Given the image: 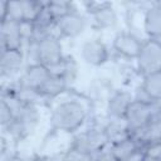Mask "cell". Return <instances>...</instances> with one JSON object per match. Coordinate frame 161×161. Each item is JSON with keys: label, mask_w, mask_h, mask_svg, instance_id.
<instances>
[{"label": "cell", "mask_w": 161, "mask_h": 161, "mask_svg": "<svg viewBox=\"0 0 161 161\" xmlns=\"http://www.w3.org/2000/svg\"><path fill=\"white\" fill-rule=\"evenodd\" d=\"M48 108L49 131L72 136L80 131L94 114V104L86 93L73 88L49 101Z\"/></svg>", "instance_id": "obj_1"}, {"label": "cell", "mask_w": 161, "mask_h": 161, "mask_svg": "<svg viewBox=\"0 0 161 161\" xmlns=\"http://www.w3.org/2000/svg\"><path fill=\"white\" fill-rule=\"evenodd\" d=\"M25 54L28 64L39 63L52 72L57 70L67 57L63 39L57 33L47 34L31 43L25 49Z\"/></svg>", "instance_id": "obj_2"}, {"label": "cell", "mask_w": 161, "mask_h": 161, "mask_svg": "<svg viewBox=\"0 0 161 161\" xmlns=\"http://www.w3.org/2000/svg\"><path fill=\"white\" fill-rule=\"evenodd\" d=\"M104 122H106L104 113L99 116L94 112L89 122L80 131L70 136L69 146L91 155H96L97 152L108 147L109 142L103 128Z\"/></svg>", "instance_id": "obj_3"}, {"label": "cell", "mask_w": 161, "mask_h": 161, "mask_svg": "<svg viewBox=\"0 0 161 161\" xmlns=\"http://www.w3.org/2000/svg\"><path fill=\"white\" fill-rule=\"evenodd\" d=\"M143 40V36H140L128 29H121L114 33L111 42V49L118 59L135 63L141 52Z\"/></svg>", "instance_id": "obj_4"}, {"label": "cell", "mask_w": 161, "mask_h": 161, "mask_svg": "<svg viewBox=\"0 0 161 161\" xmlns=\"http://www.w3.org/2000/svg\"><path fill=\"white\" fill-rule=\"evenodd\" d=\"M79 57L82 62L93 68H102L109 63L112 52L101 36L84 39L79 45Z\"/></svg>", "instance_id": "obj_5"}, {"label": "cell", "mask_w": 161, "mask_h": 161, "mask_svg": "<svg viewBox=\"0 0 161 161\" xmlns=\"http://www.w3.org/2000/svg\"><path fill=\"white\" fill-rule=\"evenodd\" d=\"M26 63V54L21 49H1L0 57V77L1 84L15 83L24 72Z\"/></svg>", "instance_id": "obj_6"}, {"label": "cell", "mask_w": 161, "mask_h": 161, "mask_svg": "<svg viewBox=\"0 0 161 161\" xmlns=\"http://www.w3.org/2000/svg\"><path fill=\"white\" fill-rule=\"evenodd\" d=\"M135 65L141 78L161 72V40L145 39Z\"/></svg>", "instance_id": "obj_7"}, {"label": "cell", "mask_w": 161, "mask_h": 161, "mask_svg": "<svg viewBox=\"0 0 161 161\" xmlns=\"http://www.w3.org/2000/svg\"><path fill=\"white\" fill-rule=\"evenodd\" d=\"M160 107H161V103H153V102L135 97V99L130 104L125 116V119L131 130V135L132 132L140 130L141 127L151 122L155 118Z\"/></svg>", "instance_id": "obj_8"}, {"label": "cell", "mask_w": 161, "mask_h": 161, "mask_svg": "<svg viewBox=\"0 0 161 161\" xmlns=\"http://www.w3.org/2000/svg\"><path fill=\"white\" fill-rule=\"evenodd\" d=\"M89 26V18L79 9L69 13L68 15L60 18L55 23V31L62 39H77L79 38Z\"/></svg>", "instance_id": "obj_9"}, {"label": "cell", "mask_w": 161, "mask_h": 161, "mask_svg": "<svg viewBox=\"0 0 161 161\" xmlns=\"http://www.w3.org/2000/svg\"><path fill=\"white\" fill-rule=\"evenodd\" d=\"M116 88H117V86H116L113 77L107 75V74H101V75L94 77L89 82L86 94L93 102L94 109L98 106H101L104 109V106H106L108 98L111 97V94L114 92Z\"/></svg>", "instance_id": "obj_10"}, {"label": "cell", "mask_w": 161, "mask_h": 161, "mask_svg": "<svg viewBox=\"0 0 161 161\" xmlns=\"http://www.w3.org/2000/svg\"><path fill=\"white\" fill-rule=\"evenodd\" d=\"M50 74L52 70L39 63L28 64L21 75L19 77V79L13 84H15L18 88L31 91L38 94L39 89L43 87V84L47 82Z\"/></svg>", "instance_id": "obj_11"}, {"label": "cell", "mask_w": 161, "mask_h": 161, "mask_svg": "<svg viewBox=\"0 0 161 161\" xmlns=\"http://www.w3.org/2000/svg\"><path fill=\"white\" fill-rule=\"evenodd\" d=\"M133 99L135 91L125 87H117L104 106V116L107 118H125L126 112Z\"/></svg>", "instance_id": "obj_12"}, {"label": "cell", "mask_w": 161, "mask_h": 161, "mask_svg": "<svg viewBox=\"0 0 161 161\" xmlns=\"http://www.w3.org/2000/svg\"><path fill=\"white\" fill-rule=\"evenodd\" d=\"M141 30L145 39L161 40V1L148 3L142 15Z\"/></svg>", "instance_id": "obj_13"}, {"label": "cell", "mask_w": 161, "mask_h": 161, "mask_svg": "<svg viewBox=\"0 0 161 161\" xmlns=\"http://www.w3.org/2000/svg\"><path fill=\"white\" fill-rule=\"evenodd\" d=\"M89 26L96 31H117L119 25V14L113 3H108L103 9L88 16Z\"/></svg>", "instance_id": "obj_14"}, {"label": "cell", "mask_w": 161, "mask_h": 161, "mask_svg": "<svg viewBox=\"0 0 161 161\" xmlns=\"http://www.w3.org/2000/svg\"><path fill=\"white\" fill-rule=\"evenodd\" d=\"M0 23H1V25H0L1 49H21V50H24V40L21 36L20 23L9 20V19L3 20Z\"/></svg>", "instance_id": "obj_15"}, {"label": "cell", "mask_w": 161, "mask_h": 161, "mask_svg": "<svg viewBox=\"0 0 161 161\" xmlns=\"http://www.w3.org/2000/svg\"><path fill=\"white\" fill-rule=\"evenodd\" d=\"M135 97L161 103V72L141 78L140 86L135 89Z\"/></svg>", "instance_id": "obj_16"}, {"label": "cell", "mask_w": 161, "mask_h": 161, "mask_svg": "<svg viewBox=\"0 0 161 161\" xmlns=\"http://www.w3.org/2000/svg\"><path fill=\"white\" fill-rule=\"evenodd\" d=\"M103 128H104L109 145L122 141L131 136V130L125 118H107L106 117Z\"/></svg>", "instance_id": "obj_17"}, {"label": "cell", "mask_w": 161, "mask_h": 161, "mask_svg": "<svg viewBox=\"0 0 161 161\" xmlns=\"http://www.w3.org/2000/svg\"><path fill=\"white\" fill-rule=\"evenodd\" d=\"M131 136L140 143L141 147L147 146L150 143L160 142L161 141V121L157 118H153L146 126L132 132Z\"/></svg>", "instance_id": "obj_18"}, {"label": "cell", "mask_w": 161, "mask_h": 161, "mask_svg": "<svg viewBox=\"0 0 161 161\" xmlns=\"http://www.w3.org/2000/svg\"><path fill=\"white\" fill-rule=\"evenodd\" d=\"M47 1L39 0H21V21L38 23L45 11Z\"/></svg>", "instance_id": "obj_19"}, {"label": "cell", "mask_w": 161, "mask_h": 161, "mask_svg": "<svg viewBox=\"0 0 161 161\" xmlns=\"http://www.w3.org/2000/svg\"><path fill=\"white\" fill-rule=\"evenodd\" d=\"M79 9V4L73 3V1H64V0H58V1H47L45 4V14L54 21L59 20L60 18L68 15L69 13Z\"/></svg>", "instance_id": "obj_20"}, {"label": "cell", "mask_w": 161, "mask_h": 161, "mask_svg": "<svg viewBox=\"0 0 161 161\" xmlns=\"http://www.w3.org/2000/svg\"><path fill=\"white\" fill-rule=\"evenodd\" d=\"M109 148L113 152V155L116 156V158L118 161H122L123 158L130 156L132 152H135L136 150L141 148V146L132 136H130V137H127V138H125L122 141H118L116 143L109 145Z\"/></svg>", "instance_id": "obj_21"}, {"label": "cell", "mask_w": 161, "mask_h": 161, "mask_svg": "<svg viewBox=\"0 0 161 161\" xmlns=\"http://www.w3.org/2000/svg\"><path fill=\"white\" fill-rule=\"evenodd\" d=\"M55 73H59L62 74L67 82L70 84V87L73 86V83L77 80V77H78V73H79V67H78V62L77 59L72 55V54H68L67 53V57L64 59V62L62 63V65L54 70Z\"/></svg>", "instance_id": "obj_22"}, {"label": "cell", "mask_w": 161, "mask_h": 161, "mask_svg": "<svg viewBox=\"0 0 161 161\" xmlns=\"http://www.w3.org/2000/svg\"><path fill=\"white\" fill-rule=\"evenodd\" d=\"M57 161H93V155L77 150L72 146H68L59 155H54Z\"/></svg>", "instance_id": "obj_23"}, {"label": "cell", "mask_w": 161, "mask_h": 161, "mask_svg": "<svg viewBox=\"0 0 161 161\" xmlns=\"http://www.w3.org/2000/svg\"><path fill=\"white\" fill-rule=\"evenodd\" d=\"M142 150H143L147 160L158 161L161 158V141L155 142V143H150L147 146H143Z\"/></svg>", "instance_id": "obj_24"}, {"label": "cell", "mask_w": 161, "mask_h": 161, "mask_svg": "<svg viewBox=\"0 0 161 161\" xmlns=\"http://www.w3.org/2000/svg\"><path fill=\"white\" fill-rule=\"evenodd\" d=\"M93 161H118V160L116 158V156L113 155V152L111 151V148L108 146L104 150L93 155Z\"/></svg>", "instance_id": "obj_25"}, {"label": "cell", "mask_w": 161, "mask_h": 161, "mask_svg": "<svg viewBox=\"0 0 161 161\" xmlns=\"http://www.w3.org/2000/svg\"><path fill=\"white\" fill-rule=\"evenodd\" d=\"M147 158H146V155H145V152H143V150H142V147L141 148H138V150H136L135 152H132L130 156H127L126 158H123L122 161H146Z\"/></svg>", "instance_id": "obj_26"}, {"label": "cell", "mask_w": 161, "mask_h": 161, "mask_svg": "<svg viewBox=\"0 0 161 161\" xmlns=\"http://www.w3.org/2000/svg\"><path fill=\"white\" fill-rule=\"evenodd\" d=\"M1 161H28L25 157H23L19 152L16 151H10L8 155L1 157Z\"/></svg>", "instance_id": "obj_27"}, {"label": "cell", "mask_w": 161, "mask_h": 161, "mask_svg": "<svg viewBox=\"0 0 161 161\" xmlns=\"http://www.w3.org/2000/svg\"><path fill=\"white\" fill-rule=\"evenodd\" d=\"M28 161H55V158H54V156H48V155L35 153V155H33Z\"/></svg>", "instance_id": "obj_28"}, {"label": "cell", "mask_w": 161, "mask_h": 161, "mask_svg": "<svg viewBox=\"0 0 161 161\" xmlns=\"http://www.w3.org/2000/svg\"><path fill=\"white\" fill-rule=\"evenodd\" d=\"M155 118H157V119H160V121H161V107L158 108V111H157V113H156Z\"/></svg>", "instance_id": "obj_29"}, {"label": "cell", "mask_w": 161, "mask_h": 161, "mask_svg": "<svg viewBox=\"0 0 161 161\" xmlns=\"http://www.w3.org/2000/svg\"><path fill=\"white\" fill-rule=\"evenodd\" d=\"M146 161H152V160H146Z\"/></svg>", "instance_id": "obj_30"}, {"label": "cell", "mask_w": 161, "mask_h": 161, "mask_svg": "<svg viewBox=\"0 0 161 161\" xmlns=\"http://www.w3.org/2000/svg\"><path fill=\"white\" fill-rule=\"evenodd\" d=\"M158 161H161V158H160V160H158Z\"/></svg>", "instance_id": "obj_31"}]
</instances>
